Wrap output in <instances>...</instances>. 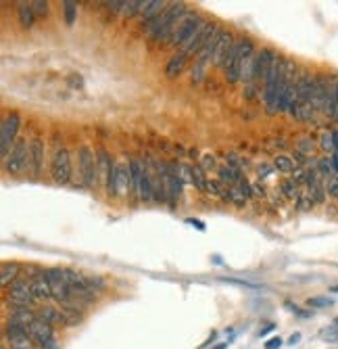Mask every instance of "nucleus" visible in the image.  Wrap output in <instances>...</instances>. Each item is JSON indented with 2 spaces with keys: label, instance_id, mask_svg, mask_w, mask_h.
Returning a JSON list of instances; mask_svg holds the SVG:
<instances>
[{
  "label": "nucleus",
  "instance_id": "42",
  "mask_svg": "<svg viewBox=\"0 0 338 349\" xmlns=\"http://www.w3.org/2000/svg\"><path fill=\"white\" fill-rule=\"evenodd\" d=\"M274 169H276L274 165H269V163H261V165H259V169H257V178H259V182H261V180H265V178H267Z\"/></svg>",
  "mask_w": 338,
  "mask_h": 349
},
{
  "label": "nucleus",
  "instance_id": "47",
  "mask_svg": "<svg viewBox=\"0 0 338 349\" xmlns=\"http://www.w3.org/2000/svg\"><path fill=\"white\" fill-rule=\"evenodd\" d=\"M282 347V339L280 337H272L269 341H265V349H280Z\"/></svg>",
  "mask_w": 338,
  "mask_h": 349
},
{
  "label": "nucleus",
  "instance_id": "45",
  "mask_svg": "<svg viewBox=\"0 0 338 349\" xmlns=\"http://www.w3.org/2000/svg\"><path fill=\"white\" fill-rule=\"evenodd\" d=\"M125 7V0H111V3H107V9L111 13H117V11H123Z\"/></svg>",
  "mask_w": 338,
  "mask_h": 349
},
{
  "label": "nucleus",
  "instance_id": "40",
  "mask_svg": "<svg viewBox=\"0 0 338 349\" xmlns=\"http://www.w3.org/2000/svg\"><path fill=\"white\" fill-rule=\"evenodd\" d=\"M311 205H313L311 194H309V192H301V197L297 199V207H299L301 211H305V209H309Z\"/></svg>",
  "mask_w": 338,
  "mask_h": 349
},
{
  "label": "nucleus",
  "instance_id": "4",
  "mask_svg": "<svg viewBox=\"0 0 338 349\" xmlns=\"http://www.w3.org/2000/svg\"><path fill=\"white\" fill-rule=\"evenodd\" d=\"M200 21H202V17L198 15V13H194V11H186L182 17H179V21L175 23V28H173V34H171V38H169V42H167V46H184L186 42L196 34V30H198V26H200Z\"/></svg>",
  "mask_w": 338,
  "mask_h": 349
},
{
  "label": "nucleus",
  "instance_id": "29",
  "mask_svg": "<svg viewBox=\"0 0 338 349\" xmlns=\"http://www.w3.org/2000/svg\"><path fill=\"white\" fill-rule=\"evenodd\" d=\"M207 176H205V169H202L198 163L192 167V184L198 188V190H205L207 188Z\"/></svg>",
  "mask_w": 338,
  "mask_h": 349
},
{
  "label": "nucleus",
  "instance_id": "48",
  "mask_svg": "<svg viewBox=\"0 0 338 349\" xmlns=\"http://www.w3.org/2000/svg\"><path fill=\"white\" fill-rule=\"evenodd\" d=\"M223 280H228V282H232V285H240V287H249V289H259L257 285H253V282H246V280H236V278H223Z\"/></svg>",
  "mask_w": 338,
  "mask_h": 349
},
{
  "label": "nucleus",
  "instance_id": "30",
  "mask_svg": "<svg viewBox=\"0 0 338 349\" xmlns=\"http://www.w3.org/2000/svg\"><path fill=\"white\" fill-rule=\"evenodd\" d=\"M318 171H320V178H322V180H328V178L334 176V169H332L330 157H320V159H318Z\"/></svg>",
  "mask_w": 338,
  "mask_h": 349
},
{
  "label": "nucleus",
  "instance_id": "9",
  "mask_svg": "<svg viewBox=\"0 0 338 349\" xmlns=\"http://www.w3.org/2000/svg\"><path fill=\"white\" fill-rule=\"evenodd\" d=\"M53 178L59 184H67L71 180V157L67 148L59 146L55 151V157H53Z\"/></svg>",
  "mask_w": 338,
  "mask_h": 349
},
{
  "label": "nucleus",
  "instance_id": "19",
  "mask_svg": "<svg viewBox=\"0 0 338 349\" xmlns=\"http://www.w3.org/2000/svg\"><path fill=\"white\" fill-rule=\"evenodd\" d=\"M217 173H219V180H221L223 184H228V186H236V184H238V180L244 176V173H242L240 169H234V167H230V165L219 167V169H217Z\"/></svg>",
  "mask_w": 338,
  "mask_h": 349
},
{
  "label": "nucleus",
  "instance_id": "15",
  "mask_svg": "<svg viewBox=\"0 0 338 349\" xmlns=\"http://www.w3.org/2000/svg\"><path fill=\"white\" fill-rule=\"evenodd\" d=\"M44 151H46V146H44V140H42V138H34V140L30 142V157H28V165H30V169H32L34 176H38V173L42 171Z\"/></svg>",
  "mask_w": 338,
  "mask_h": 349
},
{
  "label": "nucleus",
  "instance_id": "6",
  "mask_svg": "<svg viewBox=\"0 0 338 349\" xmlns=\"http://www.w3.org/2000/svg\"><path fill=\"white\" fill-rule=\"evenodd\" d=\"M274 59H276V53H274L272 48H261V51L255 55L253 80H251V84H246V92H244L246 98H253V96H255V86H257L261 80L265 82L267 71L272 69V65H274Z\"/></svg>",
  "mask_w": 338,
  "mask_h": 349
},
{
  "label": "nucleus",
  "instance_id": "50",
  "mask_svg": "<svg viewBox=\"0 0 338 349\" xmlns=\"http://www.w3.org/2000/svg\"><path fill=\"white\" fill-rule=\"evenodd\" d=\"M286 308H288L290 312H295V314H299V316H303V318H305V316H309L307 312H301V310L297 308V305H295V303H286Z\"/></svg>",
  "mask_w": 338,
  "mask_h": 349
},
{
  "label": "nucleus",
  "instance_id": "44",
  "mask_svg": "<svg viewBox=\"0 0 338 349\" xmlns=\"http://www.w3.org/2000/svg\"><path fill=\"white\" fill-rule=\"evenodd\" d=\"M322 337H324V341H328V343H334V341L338 339V329H336V326L332 324L330 329H326V331L322 333Z\"/></svg>",
  "mask_w": 338,
  "mask_h": 349
},
{
  "label": "nucleus",
  "instance_id": "7",
  "mask_svg": "<svg viewBox=\"0 0 338 349\" xmlns=\"http://www.w3.org/2000/svg\"><path fill=\"white\" fill-rule=\"evenodd\" d=\"M77 161H80V173H82V184L86 188H94L98 178V161L94 157V151L88 144H82L77 148Z\"/></svg>",
  "mask_w": 338,
  "mask_h": 349
},
{
  "label": "nucleus",
  "instance_id": "38",
  "mask_svg": "<svg viewBox=\"0 0 338 349\" xmlns=\"http://www.w3.org/2000/svg\"><path fill=\"white\" fill-rule=\"evenodd\" d=\"M313 148H315V142H313V138H301L299 140V153H303V155H311L313 153Z\"/></svg>",
  "mask_w": 338,
  "mask_h": 349
},
{
  "label": "nucleus",
  "instance_id": "41",
  "mask_svg": "<svg viewBox=\"0 0 338 349\" xmlns=\"http://www.w3.org/2000/svg\"><path fill=\"white\" fill-rule=\"evenodd\" d=\"M32 9H34L36 15L44 17V15L48 13V3H46V0H36V3H32Z\"/></svg>",
  "mask_w": 338,
  "mask_h": 349
},
{
  "label": "nucleus",
  "instance_id": "21",
  "mask_svg": "<svg viewBox=\"0 0 338 349\" xmlns=\"http://www.w3.org/2000/svg\"><path fill=\"white\" fill-rule=\"evenodd\" d=\"M163 7H165L163 0H148V7H146L144 13H142V23L148 26L152 19H157V17H159V15L165 11Z\"/></svg>",
  "mask_w": 338,
  "mask_h": 349
},
{
  "label": "nucleus",
  "instance_id": "23",
  "mask_svg": "<svg viewBox=\"0 0 338 349\" xmlns=\"http://www.w3.org/2000/svg\"><path fill=\"white\" fill-rule=\"evenodd\" d=\"M272 165L278 169V173H292V171L297 169L295 159H292L290 155H284V153H280V155L274 157V163Z\"/></svg>",
  "mask_w": 338,
  "mask_h": 349
},
{
  "label": "nucleus",
  "instance_id": "5",
  "mask_svg": "<svg viewBox=\"0 0 338 349\" xmlns=\"http://www.w3.org/2000/svg\"><path fill=\"white\" fill-rule=\"evenodd\" d=\"M7 303L13 305V310L15 308H30V310H34L38 299L32 293V282L21 280V278L11 282V285L7 287Z\"/></svg>",
  "mask_w": 338,
  "mask_h": 349
},
{
  "label": "nucleus",
  "instance_id": "46",
  "mask_svg": "<svg viewBox=\"0 0 338 349\" xmlns=\"http://www.w3.org/2000/svg\"><path fill=\"white\" fill-rule=\"evenodd\" d=\"M38 347L40 349H59V345H57V339L53 337V339H44L42 343H38Z\"/></svg>",
  "mask_w": 338,
  "mask_h": 349
},
{
  "label": "nucleus",
  "instance_id": "3",
  "mask_svg": "<svg viewBox=\"0 0 338 349\" xmlns=\"http://www.w3.org/2000/svg\"><path fill=\"white\" fill-rule=\"evenodd\" d=\"M255 53L253 40L242 38V40H234V46L228 55V61H225V78H228L230 84L240 80V69H242V61Z\"/></svg>",
  "mask_w": 338,
  "mask_h": 349
},
{
  "label": "nucleus",
  "instance_id": "55",
  "mask_svg": "<svg viewBox=\"0 0 338 349\" xmlns=\"http://www.w3.org/2000/svg\"><path fill=\"white\" fill-rule=\"evenodd\" d=\"M332 291H334V293H338V287H334V289H332Z\"/></svg>",
  "mask_w": 338,
  "mask_h": 349
},
{
  "label": "nucleus",
  "instance_id": "33",
  "mask_svg": "<svg viewBox=\"0 0 338 349\" xmlns=\"http://www.w3.org/2000/svg\"><path fill=\"white\" fill-rule=\"evenodd\" d=\"M63 7H65V21H67V26H73V23H75V11H77V5L71 3V0H67V3H63Z\"/></svg>",
  "mask_w": 338,
  "mask_h": 349
},
{
  "label": "nucleus",
  "instance_id": "35",
  "mask_svg": "<svg viewBox=\"0 0 338 349\" xmlns=\"http://www.w3.org/2000/svg\"><path fill=\"white\" fill-rule=\"evenodd\" d=\"M225 161H228V165L230 167H234V169H244L246 167V159H240L236 153H228V155H225Z\"/></svg>",
  "mask_w": 338,
  "mask_h": 349
},
{
  "label": "nucleus",
  "instance_id": "20",
  "mask_svg": "<svg viewBox=\"0 0 338 349\" xmlns=\"http://www.w3.org/2000/svg\"><path fill=\"white\" fill-rule=\"evenodd\" d=\"M19 272H21V266L15 264V261H11V264H3V270H0V282H3L5 289L11 285V282L17 280Z\"/></svg>",
  "mask_w": 338,
  "mask_h": 349
},
{
  "label": "nucleus",
  "instance_id": "2",
  "mask_svg": "<svg viewBox=\"0 0 338 349\" xmlns=\"http://www.w3.org/2000/svg\"><path fill=\"white\" fill-rule=\"evenodd\" d=\"M313 86H315V78L309 71H301L299 73V86H297V105L292 109V117L299 121H311L315 111H313Z\"/></svg>",
  "mask_w": 338,
  "mask_h": 349
},
{
  "label": "nucleus",
  "instance_id": "13",
  "mask_svg": "<svg viewBox=\"0 0 338 349\" xmlns=\"http://www.w3.org/2000/svg\"><path fill=\"white\" fill-rule=\"evenodd\" d=\"M234 46V38L230 32H219L217 42H215V51H213V63L219 65V67H225V61H228V55Z\"/></svg>",
  "mask_w": 338,
  "mask_h": 349
},
{
  "label": "nucleus",
  "instance_id": "1",
  "mask_svg": "<svg viewBox=\"0 0 338 349\" xmlns=\"http://www.w3.org/2000/svg\"><path fill=\"white\" fill-rule=\"evenodd\" d=\"M186 13V5L184 3H171L159 17L152 19L146 28V34L150 40H165V44L169 42L171 34H173V28L175 23L179 21V17H182Z\"/></svg>",
  "mask_w": 338,
  "mask_h": 349
},
{
  "label": "nucleus",
  "instance_id": "53",
  "mask_svg": "<svg viewBox=\"0 0 338 349\" xmlns=\"http://www.w3.org/2000/svg\"><path fill=\"white\" fill-rule=\"evenodd\" d=\"M269 331H274V324H272V322H269V324L265 326V329H261V331H259V337H263V335H267Z\"/></svg>",
  "mask_w": 338,
  "mask_h": 349
},
{
  "label": "nucleus",
  "instance_id": "52",
  "mask_svg": "<svg viewBox=\"0 0 338 349\" xmlns=\"http://www.w3.org/2000/svg\"><path fill=\"white\" fill-rule=\"evenodd\" d=\"M301 341V333H295V335H292L290 339H288V345H297Z\"/></svg>",
  "mask_w": 338,
  "mask_h": 349
},
{
  "label": "nucleus",
  "instance_id": "32",
  "mask_svg": "<svg viewBox=\"0 0 338 349\" xmlns=\"http://www.w3.org/2000/svg\"><path fill=\"white\" fill-rule=\"evenodd\" d=\"M228 192H230V201L236 203L238 207H244L246 205V197L242 194V190L238 186H228Z\"/></svg>",
  "mask_w": 338,
  "mask_h": 349
},
{
  "label": "nucleus",
  "instance_id": "17",
  "mask_svg": "<svg viewBox=\"0 0 338 349\" xmlns=\"http://www.w3.org/2000/svg\"><path fill=\"white\" fill-rule=\"evenodd\" d=\"M336 107H338V78H336V76H330L328 92H326V103H324V113H322V115L334 119V115H336Z\"/></svg>",
  "mask_w": 338,
  "mask_h": 349
},
{
  "label": "nucleus",
  "instance_id": "18",
  "mask_svg": "<svg viewBox=\"0 0 338 349\" xmlns=\"http://www.w3.org/2000/svg\"><path fill=\"white\" fill-rule=\"evenodd\" d=\"M32 293H34V297H36L38 301H44V299H50V297H53L50 285H48V278H46V274H44V270H42L36 278H32Z\"/></svg>",
  "mask_w": 338,
  "mask_h": 349
},
{
  "label": "nucleus",
  "instance_id": "24",
  "mask_svg": "<svg viewBox=\"0 0 338 349\" xmlns=\"http://www.w3.org/2000/svg\"><path fill=\"white\" fill-rule=\"evenodd\" d=\"M280 194L282 197H286V199H299L301 197V192H299V184L292 180V176L290 178H284L282 182H280Z\"/></svg>",
  "mask_w": 338,
  "mask_h": 349
},
{
  "label": "nucleus",
  "instance_id": "8",
  "mask_svg": "<svg viewBox=\"0 0 338 349\" xmlns=\"http://www.w3.org/2000/svg\"><path fill=\"white\" fill-rule=\"evenodd\" d=\"M44 274H46V278H48L53 299L59 305H63L67 299L71 297L69 295V285H67V280H65V270H61V268H48V270H44Z\"/></svg>",
  "mask_w": 338,
  "mask_h": 349
},
{
  "label": "nucleus",
  "instance_id": "49",
  "mask_svg": "<svg viewBox=\"0 0 338 349\" xmlns=\"http://www.w3.org/2000/svg\"><path fill=\"white\" fill-rule=\"evenodd\" d=\"M253 194H257V197H267L265 186L261 182H253Z\"/></svg>",
  "mask_w": 338,
  "mask_h": 349
},
{
  "label": "nucleus",
  "instance_id": "10",
  "mask_svg": "<svg viewBox=\"0 0 338 349\" xmlns=\"http://www.w3.org/2000/svg\"><path fill=\"white\" fill-rule=\"evenodd\" d=\"M129 190H132L129 161L119 159V161H115V173H113V197H115V194H119V197H125Z\"/></svg>",
  "mask_w": 338,
  "mask_h": 349
},
{
  "label": "nucleus",
  "instance_id": "51",
  "mask_svg": "<svg viewBox=\"0 0 338 349\" xmlns=\"http://www.w3.org/2000/svg\"><path fill=\"white\" fill-rule=\"evenodd\" d=\"M186 224H190V226H194V228H198V230H205V224H202L200 220H192V217H188Z\"/></svg>",
  "mask_w": 338,
  "mask_h": 349
},
{
  "label": "nucleus",
  "instance_id": "12",
  "mask_svg": "<svg viewBox=\"0 0 338 349\" xmlns=\"http://www.w3.org/2000/svg\"><path fill=\"white\" fill-rule=\"evenodd\" d=\"M19 115L17 113H9L3 121V126H0V153H3V161H7V157L11 155L9 153V146L11 142L15 140L17 136V130H19Z\"/></svg>",
  "mask_w": 338,
  "mask_h": 349
},
{
  "label": "nucleus",
  "instance_id": "54",
  "mask_svg": "<svg viewBox=\"0 0 338 349\" xmlns=\"http://www.w3.org/2000/svg\"><path fill=\"white\" fill-rule=\"evenodd\" d=\"M228 345H230V341H225V343H219V345L213 347V349H228Z\"/></svg>",
  "mask_w": 338,
  "mask_h": 349
},
{
  "label": "nucleus",
  "instance_id": "22",
  "mask_svg": "<svg viewBox=\"0 0 338 349\" xmlns=\"http://www.w3.org/2000/svg\"><path fill=\"white\" fill-rule=\"evenodd\" d=\"M38 316L42 320H46L48 324H63V316H61V308H55V305H44V308L38 310Z\"/></svg>",
  "mask_w": 338,
  "mask_h": 349
},
{
  "label": "nucleus",
  "instance_id": "26",
  "mask_svg": "<svg viewBox=\"0 0 338 349\" xmlns=\"http://www.w3.org/2000/svg\"><path fill=\"white\" fill-rule=\"evenodd\" d=\"M34 9H32V3H19V23L23 28H32L34 26Z\"/></svg>",
  "mask_w": 338,
  "mask_h": 349
},
{
  "label": "nucleus",
  "instance_id": "14",
  "mask_svg": "<svg viewBox=\"0 0 338 349\" xmlns=\"http://www.w3.org/2000/svg\"><path fill=\"white\" fill-rule=\"evenodd\" d=\"M328 82L330 76H315V86H313V111L315 113H324V103H326V92H328Z\"/></svg>",
  "mask_w": 338,
  "mask_h": 349
},
{
  "label": "nucleus",
  "instance_id": "36",
  "mask_svg": "<svg viewBox=\"0 0 338 349\" xmlns=\"http://www.w3.org/2000/svg\"><path fill=\"white\" fill-rule=\"evenodd\" d=\"M324 186H326V192H328V197H338V176H332V178H328V180H324Z\"/></svg>",
  "mask_w": 338,
  "mask_h": 349
},
{
  "label": "nucleus",
  "instance_id": "27",
  "mask_svg": "<svg viewBox=\"0 0 338 349\" xmlns=\"http://www.w3.org/2000/svg\"><path fill=\"white\" fill-rule=\"evenodd\" d=\"M148 7V0H125V7H123V15L125 17H134L138 13H144V9Z\"/></svg>",
  "mask_w": 338,
  "mask_h": 349
},
{
  "label": "nucleus",
  "instance_id": "16",
  "mask_svg": "<svg viewBox=\"0 0 338 349\" xmlns=\"http://www.w3.org/2000/svg\"><path fill=\"white\" fill-rule=\"evenodd\" d=\"M30 335H32V341H34V345L42 343L44 339H53V337H55L53 324H48L46 320H42L40 316H36V320L30 324Z\"/></svg>",
  "mask_w": 338,
  "mask_h": 349
},
{
  "label": "nucleus",
  "instance_id": "11",
  "mask_svg": "<svg viewBox=\"0 0 338 349\" xmlns=\"http://www.w3.org/2000/svg\"><path fill=\"white\" fill-rule=\"evenodd\" d=\"M28 157H30V146H28V142L25 140H19L13 146V151H11V155L7 157V161H5L7 171L13 173V176L21 173V171L28 167Z\"/></svg>",
  "mask_w": 338,
  "mask_h": 349
},
{
  "label": "nucleus",
  "instance_id": "25",
  "mask_svg": "<svg viewBox=\"0 0 338 349\" xmlns=\"http://www.w3.org/2000/svg\"><path fill=\"white\" fill-rule=\"evenodd\" d=\"M320 146H322V151H326V153H338V130L336 132H324L322 136H320Z\"/></svg>",
  "mask_w": 338,
  "mask_h": 349
},
{
  "label": "nucleus",
  "instance_id": "56",
  "mask_svg": "<svg viewBox=\"0 0 338 349\" xmlns=\"http://www.w3.org/2000/svg\"><path fill=\"white\" fill-rule=\"evenodd\" d=\"M3 349H7V345H3Z\"/></svg>",
  "mask_w": 338,
  "mask_h": 349
},
{
  "label": "nucleus",
  "instance_id": "37",
  "mask_svg": "<svg viewBox=\"0 0 338 349\" xmlns=\"http://www.w3.org/2000/svg\"><path fill=\"white\" fill-rule=\"evenodd\" d=\"M88 287L92 289L94 293H100V291H105L107 282H105L100 276H88Z\"/></svg>",
  "mask_w": 338,
  "mask_h": 349
},
{
  "label": "nucleus",
  "instance_id": "39",
  "mask_svg": "<svg viewBox=\"0 0 338 349\" xmlns=\"http://www.w3.org/2000/svg\"><path fill=\"white\" fill-rule=\"evenodd\" d=\"M225 186H221L217 180H209L207 182V188H205V192H209L211 197H221V190H223Z\"/></svg>",
  "mask_w": 338,
  "mask_h": 349
},
{
  "label": "nucleus",
  "instance_id": "28",
  "mask_svg": "<svg viewBox=\"0 0 338 349\" xmlns=\"http://www.w3.org/2000/svg\"><path fill=\"white\" fill-rule=\"evenodd\" d=\"M184 61H186V55H184L182 51H179L177 55H173V59L167 63V69H165V71H167V76H169V78H175L179 71H182Z\"/></svg>",
  "mask_w": 338,
  "mask_h": 349
},
{
  "label": "nucleus",
  "instance_id": "34",
  "mask_svg": "<svg viewBox=\"0 0 338 349\" xmlns=\"http://www.w3.org/2000/svg\"><path fill=\"white\" fill-rule=\"evenodd\" d=\"M215 163H217V157L211 155V153H205L202 157H198V165L205 169V171H211V169L215 167Z\"/></svg>",
  "mask_w": 338,
  "mask_h": 349
},
{
  "label": "nucleus",
  "instance_id": "31",
  "mask_svg": "<svg viewBox=\"0 0 338 349\" xmlns=\"http://www.w3.org/2000/svg\"><path fill=\"white\" fill-rule=\"evenodd\" d=\"M61 316H63V326H77L84 320V316H80L75 312H69V310H65V308H61Z\"/></svg>",
  "mask_w": 338,
  "mask_h": 349
},
{
  "label": "nucleus",
  "instance_id": "43",
  "mask_svg": "<svg viewBox=\"0 0 338 349\" xmlns=\"http://www.w3.org/2000/svg\"><path fill=\"white\" fill-rule=\"evenodd\" d=\"M307 305L309 308H326V305H332V301L326 299V297H313V299L307 301Z\"/></svg>",
  "mask_w": 338,
  "mask_h": 349
}]
</instances>
